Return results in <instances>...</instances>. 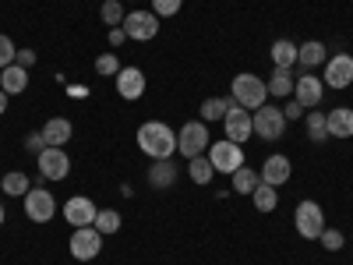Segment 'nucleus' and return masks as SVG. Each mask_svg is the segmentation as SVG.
Here are the masks:
<instances>
[{
  "label": "nucleus",
  "instance_id": "f257e3e1",
  "mask_svg": "<svg viewBox=\"0 0 353 265\" xmlns=\"http://www.w3.org/2000/svg\"><path fill=\"white\" fill-rule=\"evenodd\" d=\"M138 149L149 159H173L176 153V131L163 121H145L138 128Z\"/></svg>",
  "mask_w": 353,
  "mask_h": 265
},
{
  "label": "nucleus",
  "instance_id": "f03ea898",
  "mask_svg": "<svg viewBox=\"0 0 353 265\" xmlns=\"http://www.w3.org/2000/svg\"><path fill=\"white\" fill-rule=\"evenodd\" d=\"M230 99L237 103V106H244V110H251V113H254L258 106H265V99H269V85H265L258 75L244 71V75H237V78H233Z\"/></svg>",
  "mask_w": 353,
  "mask_h": 265
},
{
  "label": "nucleus",
  "instance_id": "7ed1b4c3",
  "mask_svg": "<svg viewBox=\"0 0 353 265\" xmlns=\"http://www.w3.org/2000/svg\"><path fill=\"white\" fill-rule=\"evenodd\" d=\"M212 145V135H209V124L205 121H188L181 131H176V153L184 159H194V156H205Z\"/></svg>",
  "mask_w": 353,
  "mask_h": 265
},
{
  "label": "nucleus",
  "instance_id": "20e7f679",
  "mask_svg": "<svg viewBox=\"0 0 353 265\" xmlns=\"http://www.w3.org/2000/svg\"><path fill=\"white\" fill-rule=\"evenodd\" d=\"M209 163L216 166V173H237L241 166H244V145H237V141H230V138H219V141H212L209 145Z\"/></svg>",
  "mask_w": 353,
  "mask_h": 265
},
{
  "label": "nucleus",
  "instance_id": "39448f33",
  "mask_svg": "<svg viewBox=\"0 0 353 265\" xmlns=\"http://www.w3.org/2000/svg\"><path fill=\"white\" fill-rule=\"evenodd\" d=\"M251 124H254V135H261L265 141H276L286 135V117H283V106H258L251 113Z\"/></svg>",
  "mask_w": 353,
  "mask_h": 265
},
{
  "label": "nucleus",
  "instance_id": "423d86ee",
  "mask_svg": "<svg viewBox=\"0 0 353 265\" xmlns=\"http://www.w3.org/2000/svg\"><path fill=\"white\" fill-rule=\"evenodd\" d=\"M293 223H297V233L304 241H318L321 230H325V213H321L318 202H301L297 213H293Z\"/></svg>",
  "mask_w": 353,
  "mask_h": 265
},
{
  "label": "nucleus",
  "instance_id": "0eeeda50",
  "mask_svg": "<svg viewBox=\"0 0 353 265\" xmlns=\"http://www.w3.org/2000/svg\"><path fill=\"white\" fill-rule=\"evenodd\" d=\"M21 202H25V216L32 219V223H50V219L57 216V198H53V191H46L43 184H36Z\"/></svg>",
  "mask_w": 353,
  "mask_h": 265
},
{
  "label": "nucleus",
  "instance_id": "6e6552de",
  "mask_svg": "<svg viewBox=\"0 0 353 265\" xmlns=\"http://www.w3.org/2000/svg\"><path fill=\"white\" fill-rule=\"evenodd\" d=\"M159 14L156 11H131L128 18H124V32H128V39H138V43H149V39H156L159 36Z\"/></svg>",
  "mask_w": 353,
  "mask_h": 265
},
{
  "label": "nucleus",
  "instance_id": "1a4fd4ad",
  "mask_svg": "<svg viewBox=\"0 0 353 265\" xmlns=\"http://www.w3.org/2000/svg\"><path fill=\"white\" fill-rule=\"evenodd\" d=\"M71 258H78V262H92V258H99V251H103V233L96 230V226H78L74 233H71Z\"/></svg>",
  "mask_w": 353,
  "mask_h": 265
},
{
  "label": "nucleus",
  "instance_id": "9d476101",
  "mask_svg": "<svg viewBox=\"0 0 353 265\" xmlns=\"http://www.w3.org/2000/svg\"><path fill=\"white\" fill-rule=\"evenodd\" d=\"M321 81H325V88H350L353 85V57L346 50L332 53L325 61V71H321Z\"/></svg>",
  "mask_w": 353,
  "mask_h": 265
},
{
  "label": "nucleus",
  "instance_id": "9b49d317",
  "mask_svg": "<svg viewBox=\"0 0 353 265\" xmlns=\"http://www.w3.org/2000/svg\"><path fill=\"white\" fill-rule=\"evenodd\" d=\"M321 96H325V81H321L318 75H311V71L297 75V81H293V99H297L304 110H318Z\"/></svg>",
  "mask_w": 353,
  "mask_h": 265
},
{
  "label": "nucleus",
  "instance_id": "f8f14e48",
  "mask_svg": "<svg viewBox=\"0 0 353 265\" xmlns=\"http://www.w3.org/2000/svg\"><path fill=\"white\" fill-rule=\"evenodd\" d=\"M39 163V177L43 181H64V177L71 173V159L64 149H53V145H46V149L36 156Z\"/></svg>",
  "mask_w": 353,
  "mask_h": 265
},
{
  "label": "nucleus",
  "instance_id": "ddd939ff",
  "mask_svg": "<svg viewBox=\"0 0 353 265\" xmlns=\"http://www.w3.org/2000/svg\"><path fill=\"white\" fill-rule=\"evenodd\" d=\"M223 128H226V138H230V141L244 145V141L254 135V124H251V110H244V106H237V103H233V106L226 110V117H223Z\"/></svg>",
  "mask_w": 353,
  "mask_h": 265
},
{
  "label": "nucleus",
  "instance_id": "4468645a",
  "mask_svg": "<svg viewBox=\"0 0 353 265\" xmlns=\"http://www.w3.org/2000/svg\"><path fill=\"white\" fill-rule=\"evenodd\" d=\"M96 205H92V198H85V195H74V198H68L64 202V219L78 230V226H92L96 223Z\"/></svg>",
  "mask_w": 353,
  "mask_h": 265
},
{
  "label": "nucleus",
  "instance_id": "2eb2a0df",
  "mask_svg": "<svg viewBox=\"0 0 353 265\" xmlns=\"http://www.w3.org/2000/svg\"><path fill=\"white\" fill-rule=\"evenodd\" d=\"M113 81H117V96L128 99V103L145 96V75H141V68H121V75H117Z\"/></svg>",
  "mask_w": 353,
  "mask_h": 265
},
{
  "label": "nucleus",
  "instance_id": "dca6fc26",
  "mask_svg": "<svg viewBox=\"0 0 353 265\" xmlns=\"http://www.w3.org/2000/svg\"><path fill=\"white\" fill-rule=\"evenodd\" d=\"M290 173H293V163H290V156H269L261 163V184H272V188H279V184H286L290 181Z\"/></svg>",
  "mask_w": 353,
  "mask_h": 265
},
{
  "label": "nucleus",
  "instance_id": "f3484780",
  "mask_svg": "<svg viewBox=\"0 0 353 265\" xmlns=\"http://www.w3.org/2000/svg\"><path fill=\"white\" fill-rule=\"evenodd\" d=\"M145 181H149V188H156V191H170V188L176 184V163H173V159H156V163H149Z\"/></svg>",
  "mask_w": 353,
  "mask_h": 265
},
{
  "label": "nucleus",
  "instance_id": "a211bd4d",
  "mask_svg": "<svg viewBox=\"0 0 353 265\" xmlns=\"http://www.w3.org/2000/svg\"><path fill=\"white\" fill-rule=\"evenodd\" d=\"M325 61H329V46H325V43L307 39V43H301V46H297V64H301L304 71L325 68Z\"/></svg>",
  "mask_w": 353,
  "mask_h": 265
},
{
  "label": "nucleus",
  "instance_id": "6ab92c4d",
  "mask_svg": "<svg viewBox=\"0 0 353 265\" xmlns=\"http://www.w3.org/2000/svg\"><path fill=\"white\" fill-rule=\"evenodd\" d=\"M71 135H74V128H71L68 117H50V121L43 124V138H46V145H53V149H64V145L71 141Z\"/></svg>",
  "mask_w": 353,
  "mask_h": 265
},
{
  "label": "nucleus",
  "instance_id": "aec40b11",
  "mask_svg": "<svg viewBox=\"0 0 353 265\" xmlns=\"http://www.w3.org/2000/svg\"><path fill=\"white\" fill-rule=\"evenodd\" d=\"M329 124V138H353V110L350 106H336L325 113Z\"/></svg>",
  "mask_w": 353,
  "mask_h": 265
},
{
  "label": "nucleus",
  "instance_id": "412c9836",
  "mask_svg": "<svg viewBox=\"0 0 353 265\" xmlns=\"http://www.w3.org/2000/svg\"><path fill=\"white\" fill-rule=\"evenodd\" d=\"M0 88H4L8 96H21L25 88H28V71H25L21 64L4 68V71H0Z\"/></svg>",
  "mask_w": 353,
  "mask_h": 265
},
{
  "label": "nucleus",
  "instance_id": "4be33fe9",
  "mask_svg": "<svg viewBox=\"0 0 353 265\" xmlns=\"http://www.w3.org/2000/svg\"><path fill=\"white\" fill-rule=\"evenodd\" d=\"M293 81H297L293 68H276L272 78L265 81V85H269V96H276V99H290V96H293Z\"/></svg>",
  "mask_w": 353,
  "mask_h": 265
},
{
  "label": "nucleus",
  "instance_id": "5701e85b",
  "mask_svg": "<svg viewBox=\"0 0 353 265\" xmlns=\"http://www.w3.org/2000/svg\"><path fill=\"white\" fill-rule=\"evenodd\" d=\"M0 191H4L8 198H25L28 191H32V181H28L21 170H11V173L0 177Z\"/></svg>",
  "mask_w": 353,
  "mask_h": 265
},
{
  "label": "nucleus",
  "instance_id": "b1692460",
  "mask_svg": "<svg viewBox=\"0 0 353 265\" xmlns=\"http://www.w3.org/2000/svg\"><path fill=\"white\" fill-rule=\"evenodd\" d=\"M188 173H191V181L198 188H205L216 177V166L209 163V156H194V159H188Z\"/></svg>",
  "mask_w": 353,
  "mask_h": 265
},
{
  "label": "nucleus",
  "instance_id": "393cba45",
  "mask_svg": "<svg viewBox=\"0 0 353 265\" xmlns=\"http://www.w3.org/2000/svg\"><path fill=\"white\" fill-rule=\"evenodd\" d=\"M269 53H272L276 68H293V64H297V43H290V39H276Z\"/></svg>",
  "mask_w": 353,
  "mask_h": 265
},
{
  "label": "nucleus",
  "instance_id": "a878e982",
  "mask_svg": "<svg viewBox=\"0 0 353 265\" xmlns=\"http://www.w3.org/2000/svg\"><path fill=\"white\" fill-rule=\"evenodd\" d=\"M304 128H307L311 141H325L329 138V124H325V113H321V110H307L304 113Z\"/></svg>",
  "mask_w": 353,
  "mask_h": 265
},
{
  "label": "nucleus",
  "instance_id": "bb28decb",
  "mask_svg": "<svg viewBox=\"0 0 353 265\" xmlns=\"http://www.w3.org/2000/svg\"><path fill=\"white\" fill-rule=\"evenodd\" d=\"M251 202H254L258 213H272L276 205H279V191H276L272 184H258V188L251 191Z\"/></svg>",
  "mask_w": 353,
  "mask_h": 265
},
{
  "label": "nucleus",
  "instance_id": "cd10ccee",
  "mask_svg": "<svg viewBox=\"0 0 353 265\" xmlns=\"http://www.w3.org/2000/svg\"><path fill=\"white\" fill-rule=\"evenodd\" d=\"M230 106H233V99H223V96H209V99L201 103V121H205V124H209V121H223Z\"/></svg>",
  "mask_w": 353,
  "mask_h": 265
},
{
  "label": "nucleus",
  "instance_id": "c85d7f7f",
  "mask_svg": "<svg viewBox=\"0 0 353 265\" xmlns=\"http://www.w3.org/2000/svg\"><path fill=\"white\" fill-rule=\"evenodd\" d=\"M258 184H261V177H258V170H251V166H241L237 173H233V191H237V195H251Z\"/></svg>",
  "mask_w": 353,
  "mask_h": 265
},
{
  "label": "nucleus",
  "instance_id": "c756f323",
  "mask_svg": "<svg viewBox=\"0 0 353 265\" xmlns=\"http://www.w3.org/2000/svg\"><path fill=\"white\" fill-rule=\"evenodd\" d=\"M92 226L103 233V237H110V233H117V230H121V213H117V209H99Z\"/></svg>",
  "mask_w": 353,
  "mask_h": 265
},
{
  "label": "nucleus",
  "instance_id": "7c9ffc66",
  "mask_svg": "<svg viewBox=\"0 0 353 265\" xmlns=\"http://www.w3.org/2000/svg\"><path fill=\"white\" fill-rule=\"evenodd\" d=\"M99 14H103V21L110 25V28H121L124 25V8H121V0H103V8H99Z\"/></svg>",
  "mask_w": 353,
  "mask_h": 265
},
{
  "label": "nucleus",
  "instance_id": "2f4dec72",
  "mask_svg": "<svg viewBox=\"0 0 353 265\" xmlns=\"http://www.w3.org/2000/svg\"><path fill=\"white\" fill-rule=\"evenodd\" d=\"M96 75H103V78H117V75H121V61H117V53H99L96 57Z\"/></svg>",
  "mask_w": 353,
  "mask_h": 265
},
{
  "label": "nucleus",
  "instance_id": "473e14b6",
  "mask_svg": "<svg viewBox=\"0 0 353 265\" xmlns=\"http://www.w3.org/2000/svg\"><path fill=\"white\" fill-rule=\"evenodd\" d=\"M14 57H18V46L11 43V36H0V71L11 68V64H14Z\"/></svg>",
  "mask_w": 353,
  "mask_h": 265
},
{
  "label": "nucleus",
  "instance_id": "72a5a7b5",
  "mask_svg": "<svg viewBox=\"0 0 353 265\" xmlns=\"http://www.w3.org/2000/svg\"><path fill=\"white\" fill-rule=\"evenodd\" d=\"M321 248H325V251H339L343 248V230H332V226H325V230H321Z\"/></svg>",
  "mask_w": 353,
  "mask_h": 265
},
{
  "label": "nucleus",
  "instance_id": "f704fd0d",
  "mask_svg": "<svg viewBox=\"0 0 353 265\" xmlns=\"http://www.w3.org/2000/svg\"><path fill=\"white\" fill-rule=\"evenodd\" d=\"M181 8H184V0H152V11H156L159 18H173Z\"/></svg>",
  "mask_w": 353,
  "mask_h": 265
},
{
  "label": "nucleus",
  "instance_id": "c9c22d12",
  "mask_svg": "<svg viewBox=\"0 0 353 265\" xmlns=\"http://www.w3.org/2000/svg\"><path fill=\"white\" fill-rule=\"evenodd\" d=\"M304 113H307V110H304V106H301L297 99H290V103L283 106V117H286V124H293V121H304Z\"/></svg>",
  "mask_w": 353,
  "mask_h": 265
},
{
  "label": "nucleus",
  "instance_id": "e433bc0d",
  "mask_svg": "<svg viewBox=\"0 0 353 265\" xmlns=\"http://www.w3.org/2000/svg\"><path fill=\"white\" fill-rule=\"evenodd\" d=\"M25 149L39 156V153L46 149V138H43V131H32V135H25Z\"/></svg>",
  "mask_w": 353,
  "mask_h": 265
},
{
  "label": "nucleus",
  "instance_id": "4c0bfd02",
  "mask_svg": "<svg viewBox=\"0 0 353 265\" xmlns=\"http://www.w3.org/2000/svg\"><path fill=\"white\" fill-rule=\"evenodd\" d=\"M14 64H21L25 71H28V68H36V50H18V57H14Z\"/></svg>",
  "mask_w": 353,
  "mask_h": 265
},
{
  "label": "nucleus",
  "instance_id": "58836bf2",
  "mask_svg": "<svg viewBox=\"0 0 353 265\" xmlns=\"http://www.w3.org/2000/svg\"><path fill=\"white\" fill-rule=\"evenodd\" d=\"M128 39V32H124V28H110V46H121Z\"/></svg>",
  "mask_w": 353,
  "mask_h": 265
},
{
  "label": "nucleus",
  "instance_id": "ea45409f",
  "mask_svg": "<svg viewBox=\"0 0 353 265\" xmlns=\"http://www.w3.org/2000/svg\"><path fill=\"white\" fill-rule=\"evenodd\" d=\"M4 113H8V92L0 88V117H4Z\"/></svg>",
  "mask_w": 353,
  "mask_h": 265
},
{
  "label": "nucleus",
  "instance_id": "a19ab883",
  "mask_svg": "<svg viewBox=\"0 0 353 265\" xmlns=\"http://www.w3.org/2000/svg\"><path fill=\"white\" fill-rule=\"evenodd\" d=\"M4 219H8V216H4V205H0V223H4Z\"/></svg>",
  "mask_w": 353,
  "mask_h": 265
}]
</instances>
